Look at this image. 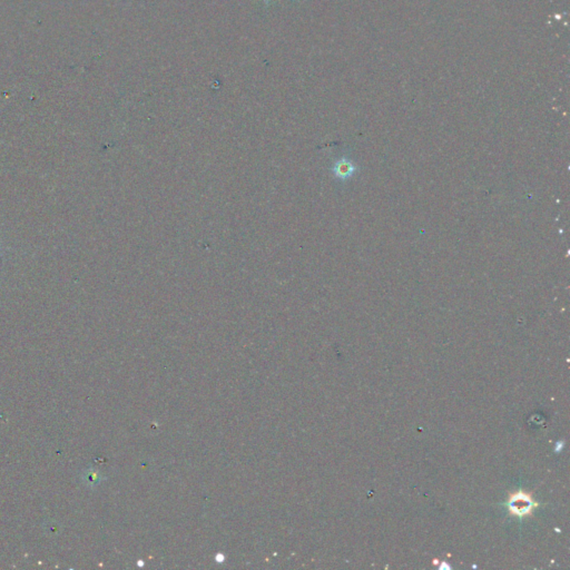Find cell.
I'll return each instance as SVG.
<instances>
[{
    "label": "cell",
    "instance_id": "cell-2",
    "mask_svg": "<svg viewBox=\"0 0 570 570\" xmlns=\"http://www.w3.org/2000/svg\"><path fill=\"white\" fill-rule=\"evenodd\" d=\"M354 170L355 168L352 163H350L348 160H345V158H342L341 161H339L334 165L333 172L335 176H338L339 178H348L353 174Z\"/></svg>",
    "mask_w": 570,
    "mask_h": 570
},
{
    "label": "cell",
    "instance_id": "cell-1",
    "mask_svg": "<svg viewBox=\"0 0 570 570\" xmlns=\"http://www.w3.org/2000/svg\"><path fill=\"white\" fill-rule=\"evenodd\" d=\"M507 505L510 513L522 518L526 515H531L532 510L537 507V502L532 499L531 494L519 490L510 495Z\"/></svg>",
    "mask_w": 570,
    "mask_h": 570
},
{
    "label": "cell",
    "instance_id": "cell-3",
    "mask_svg": "<svg viewBox=\"0 0 570 570\" xmlns=\"http://www.w3.org/2000/svg\"><path fill=\"white\" fill-rule=\"evenodd\" d=\"M444 568H448V569H449L450 567L448 566V564H447V563L443 562V563H442V566H441V567H440V569H444Z\"/></svg>",
    "mask_w": 570,
    "mask_h": 570
}]
</instances>
